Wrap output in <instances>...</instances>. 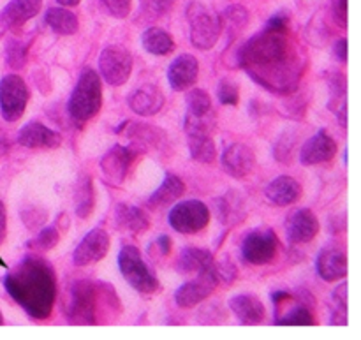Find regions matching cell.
<instances>
[{
	"label": "cell",
	"instance_id": "obj_14",
	"mask_svg": "<svg viewBox=\"0 0 361 340\" xmlns=\"http://www.w3.org/2000/svg\"><path fill=\"white\" fill-rule=\"evenodd\" d=\"M319 233V221L309 208H298L286 219V235L295 245L312 242Z\"/></svg>",
	"mask_w": 361,
	"mask_h": 340
},
{
	"label": "cell",
	"instance_id": "obj_12",
	"mask_svg": "<svg viewBox=\"0 0 361 340\" xmlns=\"http://www.w3.org/2000/svg\"><path fill=\"white\" fill-rule=\"evenodd\" d=\"M109 250V236L104 229L95 228L92 231H88L83 236L80 243L76 245L73 254V261L76 267L83 268L88 265L99 263L101 260H104L106 254Z\"/></svg>",
	"mask_w": 361,
	"mask_h": 340
},
{
	"label": "cell",
	"instance_id": "obj_13",
	"mask_svg": "<svg viewBox=\"0 0 361 340\" xmlns=\"http://www.w3.org/2000/svg\"><path fill=\"white\" fill-rule=\"evenodd\" d=\"M219 282L215 281L212 270L204 272V274L197 275L194 281L185 282L180 286L175 293V302L176 305L182 309H192V307L200 305L201 302L212 296V293L217 289Z\"/></svg>",
	"mask_w": 361,
	"mask_h": 340
},
{
	"label": "cell",
	"instance_id": "obj_51",
	"mask_svg": "<svg viewBox=\"0 0 361 340\" xmlns=\"http://www.w3.org/2000/svg\"><path fill=\"white\" fill-rule=\"evenodd\" d=\"M56 2L63 7H76V6H80L81 0H56Z\"/></svg>",
	"mask_w": 361,
	"mask_h": 340
},
{
	"label": "cell",
	"instance_id": "obj_49",
	"mask_svg": "<svg viewBox=\"0 0 361 340\" xmlns=\"http://www.w3.org/2000/svg\"><path fill=\"white\" fill-rule=\"evenodd\" d=\"M6 235H7V215H6V207H4V203L0 201V245H2L4 240H6Z\"/></svg>",
	"mask_w": 361,
	"mask_h": 340
},
{
	"label": "cell",
	"instance_id": "obj_34",
	"mask_svg": "<svg viewBox=\"0 0 361 340\" xmlns=\"http://www.w3.org/2000/svg\"><path fill=\"white\" fill-rule=\"evenodd\" d=\"M312 310L314 309H310V307L296 302V305L293 309H289L288 312L279 317L275 316V323L282 324V327H289V324H295V327H312L316 323Z\"/></svg>",
	"mask_w": 361,
	"mask_h": 340
},
{
	"label": "cell",
	"instance_id": "obj_28",
	"mask_svg": "<svg viewBox=\"0 0 361 340\" xmlns=\"http://www.w3.org/2000/svg\"><path fill=\"white\" fill-rule=\"evenodd\" d=\"M183 193H185V183H183V180L176 175H168L162 180L159 189L148 198L147 207L150 210H161V208L175 203L178 198L183 196Z\"/></svg>",
	"mask_w": 361,
	"mask_h": 340
},
{
	"label": "cell",
	"instance_id": "obj_31",
	"mask_svg": "<svg viewBox=\"0 0 361 340\" xmlns=\"http://www.w3.org/2000/svg\"><path fill=\"white\" fill-rule=\"evenodd\" d=\"M44 20L48 23V27L59 35L76 34L78 27H80V21H78L76 14L63 6L49 7L44 14Z\"/></svg>",
	"mask_w": 361,
	"mask_h": 340
},
{
	"label": "cell",
	"instance_id": "obj_50",
	"mask_svg": "<svg viewBox=\"0 0 361 340\" xmlns=\"http://www.w3.org/2000/svg\"><path fill=\"white\" fill-rule=\"evenodd\" d=\"M55 226L59 228V231H67L69 229V217L66 214H60L59 219H56Z\"/></svg>",
	"mask_w": 361,
	"mask_h": 340
},
{
	"label": "cell",
	"instance_id": "obj_22",
	"mask_svg": "<svg viewBox=\"0 0 361 340\" xmlns=\"http://www.w3.org/2000/svg\"><path fill=\"white\" fill-rule=\"evenodd\" d=\"M217 219L228 228L240 226L247 219V205L238 190H228L214 201Z\"/></svg>",
	"mask_w": 361,
	"mask_h": 340
},
{
	"label": "cell",
	"instance_id": "obj_15",
	"mask_svg": "<svg viewBox=\"0 0 361 340\" xmlns=\"http://www.w3.org/2000/svg\"><path fill=\"white\" fill-rule=\"evenodd\" d=\"M338 145L326 130H319L310 136L300 148V162L303 166H316L331 161L337 155Z\"/></svg>",
	"mask_w": 361,
	"mask_h": 340
},
{
	"label": "cell",
	"instance_id": "obj_11",
	"mask_svg": "<svg viewBox=\"0 0 361 340\" xmlns=\"http://www.w3.org/2000/svg\"><path fill=\"white\" fill-rule=\"evenodd\" d=\"M140 152L130 145H115L101 159V171L113 186H122Z\"/></svg>",
	"mask_w": 361,
	"mask_h": 340
},
{
	"label": "cell",
	"instance_id": "obj_21",
	"mask_svg": "<svg viewBox=\"0 0 361 340\" xmlns=\"http://www.w3.org/2000/svg\"><path fill=\"white\" fill-rule=\"evenodd\" d=\"M127 104L136 115L154 116L164 108V94L155 85H141L127 97Z\"/></svg>",
	"mask_w": 361,
	"mask_h": 340
},
{
	"label": "cell",
	"instance_id": "obj_16",
	"mask_svg": "<svg viewBox=\"0 0 361 340\" xmlns=\"http://www.w3.org/2000/svg\"><path fill=\"white\" fill-rule=\"evenodd\" d=\"M222 169L233 178H245L256 166V155L250 147L243 143H231L221 155Z\"/></svg>",
	"mask_w": 361,
	"mask_h": 340
},
{
	"label": "cell",
	"instance_id": "obj_45",
	"mask_svg": "<svg viewBox=\"0 0 361 340\" xmlns=\"http://www.w3.org/2000/svg\"><path fill=\"white\" fill-rule=\"evenodd\" d=\"M171 238H169L168 235H161L159 238L154 240V243L152 245H148V253L152 254V256H161V257H166L169 256V253H171Z\"/></svg>",
	"mask_w": 361,
	"mask_h": 340
},
{
	"label": "cell",
	"instance_id": "obj_6",
	"mask_svg": "<svg viewBox=\"0 0 361 340\" xmlns=\"http://www.w3.org/2000/svg\"><path fill=\"white\" fill-rule=\"evenodd\" d=\"M118 270L127 284L145 296L154 295L159 289V279L150 267L145 263L140 249L126 245L118 253Z\"/></svg>",
	"mask_w": 361,
	"mask_h": 340
},
{
	"label": "cell",
	"instance_id": "obj_17",
	"mask_svg": "<svg viewBox=\"0 0 361 340\" xmlns=\"http://www.w3.org/2000/svg\"><path fill=\"white\" fill-rule=\"evenodd\" d=\"M197 78H200V62L190 53H182L169 63L168 81L175 92L192 88L197 83Z\"/></svg>",
	"mask_w": 361,
	"mask_h": 340
},
{
	"label": "cell",
	"instance_id": "obj_52",
	"mask_svg": "<svg viewBox=\"0 0 361 340\" xmlns=\"http://www.w3.org/2000/svg\"><path fill=\"white\" fill-rule=\"evenodd\" d=\"M0 324H4V316H2V312H0Z\"/></svg>",
	"mask_w": 361,
	"mask_h": 340
},
{
	"label": "cell",
	"instance_id": "obj_41",
	"mask_svg": "<svg viewBox=\"0 0 361 340\" xmlns=\"http://www.w3.org/2000/svg\"><path fill=\"white\" fill-rule=\"evenodd\" d=\"M217 97L221 104L226 106H236L240 101V88L235 81H231L229 78H222L219 81L217 87Z\"/></svg>",
	"mask_w": 361,
	"mask_h": 340
},
{
	"label": "cell",
	"instance_id": "obj_35",
	"mask_svg": "<svg viewBox=\"0 0 361 340\" xmlns=\"http://www.w3.org/2000/svg\"><path fill=\"white\" fill-rule=\"evenodd\" d=\"M94 189H92V180L88 176L80 178L76 186V215L80 219H87L94 210Z\"/></svg>",
	"mask_w": 361,
	"mask_h": 340
},
{
	"label": "cell",
	"instance_id": "obj_5",
	"mask_svg": "<svg viewBox=\"0 0 361 340\" xmlns=\"http://www.w3.org/2000/svg\"><path fill=\"white\" fill-rule=\"evenodd\" d=\"M189 21V39L194 48L207 51L217 44L222 34V18L201 2H190L185 9Z\"/></svg>",
	"mask_w": 361,
	"mask_h": 340
},
{
	"label": "cell",
	"instance_id": "obj_27",
	"mask_svg": "<svg viewBox=\"0 0 361 340\" xmlns=\"http://www.w3.org/2000/svg\"><path fill=\"white\" fill-rule=\"evenodd\" d=\"M328 88H330L328 108L335 113L342 127H348V80L344 74L331 73L328 78Z\"/></svg>",
	"mask_w": 361,
	"mask_h": 340
},
{
	"label": "cell",
	"instance_id": "obj_29",
	"mask_svg": "<svg viewBox=\"0 0 361 340\" xmlns=\"http://www.w3.org/2000/svg\"><path fill=\"white\" fill-rule=\"evenodd\" d=\"M126 130V136L130 140V147L137 152H147L150 148L159 147L164 141V133L157 126H148V123H130Z\"/></svg>",
	"mask_w": 361,
	"mask_h": 340
},
{
	"label": "cell",
	"instance_id": "obj_1",
	"mask_svg": "<svg viewBox=\"0 0 361 340\" xmlns=\"http://www.w3.org/2000/svg\"><path fill=\"white\" fill-rule=\"evenodd\" d=\"M238 63L274 94H293L303 76V56L288 30L263 28L240 48Z\"/></svg>",
	"mask_w": 361,
	"mask_h": 340
},
{
	"label": "cell",
	"instance_id": "obj_47",
	"mask_svg": "<svg viewBox=\"0 0 361 340\" xmlns=\"http://www.w3.org/2000/svg\"><path fill=\"white\" fill-rule=\"evenodd\" d=\"M334 56L337 62L341 63H348L349 60V46H348V39H338V41L334 42Z\"/></svg>",
	"mask_w": 361,
	"mask_h": 340
},
{
	"label": "cell",
	"instance_id": "obj_4",
	"mask_svg": "<svg viewBox=\"0 0 361 340\" xmlns=\"http://www.w3.org/2000/svg\"><path fill=\"white\" fill-rule=\"evenodd\" d=\"M102 108V83L99 74L94 69L81 71L76 81L67 111L71 119L76 123H87L88 120L95 119Z\"/></svg>",
	"mask_w": 361,
	"mask_h": 340
},
{
	"label": "cell",
	"instance_id": "obj_19",
	"mask_svg": "<svg viewBox=\"0 0 361 340\" xmlns=\"http://www.w3.org/2000/svg\"><path fill=\"white\" fill-rule=\"evenodd\" d=\"M316 272L324 282H337L348 277V256L338 247H324L316 257Z\"/></svg>",
	"mask_w": 361,
	"mask_h": 340
},
{
	"label": "cell",
	"instance_id": "obj_42",
	"mask_svg": "<svg viewBox=\"0 0 361 340\" xmlns=\"http://www.w3.org/2000/svg\"><path fill=\"white\" fill-rule=\"evenodd\" d=\"M210 270L219 284H221V282L222 284H231V282L236 279V275H238V268H236V265L233 263L231 260H222L219 261V263H215L214 261Z\"/></svg>",
	"mask_w": 361,
	"mask_h": 340
},
{
	"label": "cell",
	"instance_id": "obj_24",
	"mask_svg": "<svg viewBox=\"0 0 361 340\" xmlns=\"http://www.w3.org/2000/svg\"><path fill=\"white\" fill-rule=\"evenodd\" d=\"M214 265V256L210 250L200 247H185L176 260V272L180 275H197L208 272Z\"/></svg>",
	"mask_w": 361,
	"mask_h": 340
},
{
	"label": "cell",
	"instance_id": "obj_30",
	"mask_svg": "<svg viewBox=\"0 0 361 340\" xmlns=\"http://www.w3.org/2000/svg\"><path fill=\"white\" fill-rule=\"evenodd\" d=\"M141 46L145 51L155 56H166L175 51V41H173L171 34L159 27H150L143 32Z\"/></svg>",
	"mask_w": 361,
	"mask_h": 340
},
{
	"label": "cell",
	"instance_id": "obj_43",
	"mask_svg": "<svg viewBox=\"0 0 361 340\" xmlns=\"http://www.w3.org/2000/svg\"><path fill=\"white\" fill-rule=\"evenodd\" d=\"M99 2H101L102 9L116 20L127 18L133 9V0H99Z\"/></svg>",
	"mask_w": 361,
	"mask_h": 340
},
{
	"label": "cell",
	"instance_id": "obj_32",
	"mask_svg": "<svg viewBox=\"0 0 361 340\" xmlns=\"http://www.w3.org/2000/svg\"><path fill=\"white\" fill-rule=\"evenodd\" d=\"M187 148H189L190 159L201 164H212L217 159V147L212 134H189Z\"/></svg>",
	"mask_w": 361,
	"mask_h": 340
},
{
	"label": "cell",
	"instance_id": "obj_33",
	"mask_svg": "<svg viewBox=\"0 0 361 340\" xmlns=\"http://www.w3.org/2000/svg\"><path fill=\"white\" fill-rule=\"evenodd\" d=\"M185 119H208V116H214L212 99L203 88H189L185 95Z\"/></svg>",
	"mask_w": 361,
	"mask_h": 340
},
{
	"label": "cell",
	"instance_id": "obj_26",
	"mask_svg": "<svg viewBox=\"0 0 361 340\" xmlns=\"http://www.w3.org/2000/svg\"><path fill=\"white\" fill-rule=\"evenodd\" d=\"M115 224L120 231L130 233V235H141V233L150 228V219L141 208L120 203L115 208Z\"/></svg>",
	"mask_w": 361,
	"mask_h": 340
},
{
	"label": "cell",
	"instance_id": "obj_46",
	"mask_svg": "<svg viewBox=\"0 0 361 340\" xmlns=\"http://www.w3.org/2000/svg\"><path fill=\"white\" fill-rule=\"evenodd\" d=\"M289 25V14L286 11H281V13H275L274 16L268 20L267 27L264 28H271V30H288Z\"/></svg>",
	"mask_w": 361,
	"mask_h": 340
},
{
	"label": "cell",
	"instance_id": "obj_48",
	"mask_svg": "<svg viewBox=\"0 0 361 340\" xmlns=\"http://www.w3.org/2000/svg\"><path fill=\"white\" fill-rule=\"evenodd\" d=\"M334 16L341 27L348 25V0H334Z\"/></svg>",
	"mask_w": 361,
	"mask_h": 340
},
{
	"label": "cell",
	"instance_id": "obj_37",
	"mask_svg": "<svg viewBox=\"0 0 361 340\" xmlns=\"http://www.w3.org/2000/svg\"><path fill=\"white\" fill-rule=\"evenodd\" d=\"M331 302H334L335 309L331 310L330 323L338 324V327H344L349 323L348 316V282H342L337 289L331 295Z\"/></svg>",
	"mask_w": 361,
	"mask_h": 340
},
{
	"label": "cell",
	"instance_id": "obj_44",
	"mask_svg": "<svg viewBox=\"0 0 361 340\" xmlns=\"http://www.w3.org/2000/svg\"><path fill=\"white\" fill-rule=\"evenodd\" d=\"M21 219H23V222L27 224L28 229H37L44 224L46 219H48V214H46V210H42V208L30 205V207L21 210Z\"/></svg>",
	"mask_w": 361,
	"mask_h": 340
},
{
	"label": "cell",
	"instance_id": "obj_40",
	"mask_svg": "<svg viewBox=\"0 0 361 340\" xmlns=\"http://www.w3.org/2000/svg\"><path fill=\"white\" fill-rule=\"evenodd\" d=\"M221 18L222 21H226L231 28L242 30V28H245V25L249 23V11L243 6H240V4H233V6L226 7Z\"/></svg>",
	"mask_w": 361,
	"mask_h": 340
},
{
	"label": "cell",
	"instance_id": "obj_25",
	"mask_svg": "<svg viewBox=\"0 0 361 340\" xmlns=\"http://www.w3.org/2000/svg\"><path fill=\"white\" fill-rule=\"evenodd\" d=\"M229 309L242 324H259L264 321V305L256 295H236L229 300Z\"/></svg>",
	"mask_w": 361,
	"mask_h": 340
},
{
	"label": "cell",
	"instance_id": "obj_18",
	"mask_svg": "<svg viewBox=\"0 0 361 340\" xmlns=\"http://www.w3.org/2000/svg\"><path fill=\"white\" fill-rule=\"evenodd\" d=\"M18 143L32 150H51L62 145V136L41 122H28L18 133Z\"/></svg>",
	"mask_w": 361,
	"mask_h": 340
},
{
	"label": "cell",
	"instance_id": "obj_10",
	"mask_svg": "<svg viewBox=\"0 0 361 340\" xmlns=\"http://www.w3.org/2000/svg\"><path fill=\"white\" fill-rule=\"evenodd\" d=\"M279 240L271 229L261 228L254 229L243 238L242 242V256L247 263L263 267L271 263L277 257Z\"/></svg>",
	"mask_w": 361,
	"mask_h": 340
},
{
	"label": "cell",
	"instance_id": "obj_9",
	"mask_svg": "<svg viewBox=\"0 0 361 340\" xmlns=\"http://www.w3.org/2000/svg\"><path fill=\"white\" fill-rule=\"evenodd\" d=\"M99 71L106 83L111 87H122L133 73V55L123 46H106L99 55Z\"/></svg>",
	"mask_w": 361,
	"mask_h": 340
},
{
	"label": "cell",
	"instance_id": "obj_23",
	"mask_svg": "<svg viewBox=\"0 0 361 340\" xmlns=\"http://www.w3.org/2000/svg\"><path fill=\"white\" fill-rule=\"evenodd\" d=\"M264 196L275 207H291L302 196V186L293 176H277L264 189Z\"/></svg>",
	"mask_w": 361,
	"mask_h": 340
},
{
	"label": "cell",
	"instance_id": "obj_3",
	"mask_svg": "<svg viewBox=\"0 0 361 340\" xmlns=\"http://www.w3.org/2000/svg\"><path fill=\"white\" fill-rule=\"evenodd\" d=\"M120 314L115 288L104 281H76L63 302V316L71 324H111Z\"/></svg>",
	"mask_w": 361,
	"mask_h": 340
},
{
	"label": "cell",
	"instance_id": "obj_2",
	"mask_svg": "<svg viewBox=\"0 0 361 340\" xmlns=\"http://www.w3.org/2000/svg\"><path fill=\"white\" fill-rule=\"evenodd\" d=\"M4 288L30 320L44 321L51 316L56 298V274L42 257H23L4 275Z\"/></svg>",
	"mask_w": 361,
	"mask_h": 340
},
{
	"label": "cell",
	"instance_id": "obj_38",
	"mask_svg": "<svg viewBox=\"0 0 361 340\" xmlns=\"http://www.w3.org/2000/svg\"><path fill=\"white\" fill-rule=\"evenodd\" d=\"M59 242H60V231L59 228L53 224V226H48V228L41 229L39 235L27 243V247L34 254L48 253V250L55 249V247L59 245Z\"/></svg>",
	"mask_w": 361,
	"mask_h": 340
},
{
	"label": "cell",
	"instance_id": "obj_36",
	"mask_svg": "<svg viewBox=\"0 0 361 340\" xmlns=\"http://www.w3.org/2000/svg\"><path fill=\"white\" fill-rule=\"evenodd\" d=\"M4 55H6V63L13 71H20L27 66L28 59V42L20 41V39H7L6 49H4Z\"/></svg>",
	"mask_w": 361,
	"mask_h": 340
},
{
	"label": "cell",
	"instance_id": "obj_8",
	"mask_svg": "<svg viewBox=\"0 0 361 340\" xmlns=\"http://www.w3.org/2000/svg\"><path fill=\"white\" fill-rule=\"evenodd\" d=\"M30 92L18 74H6L0 80V111L6 122H18L27 109Z\"/></svg>",
	"mask_w": 361,
	"mask_h": 340
},
{
	"label": "cell",
	"instance_id": "obj_7",
	"mask_svg": "<svg viewBox=\"0 0 361 340\" xmlns=\"http://www.w3.org/2000/svg\"><path fill=\"white\" fill-rule=\"evenodd\" d=\"M169 226L182 235H196L210 224V210L200 200L180 201L168 215Z\"/></svg>",
	"mask_w": 361,
	"mask_h": 340
},
{
	"label": "cell",
	"instance_id": "obj_20",
	"mask_svg": "<svg viewBox=\"0 0 361 340\" xmlns=\"http://www.w3.org/2000/svg\"><path fill=\"white\" fill-rule=\"evenodd\" d=\"M42 7V0H11L0 11V28L13 30L23 27L27 21L35 18Z\"/></svg>",
	"mask_w": 361,
	"mask_h": 340
},
{
	"label": "cell",
	"instance_id": "obj_39",
	"mask_svg": "<svg viewBox=\"0 0 361 340\" xmlns=\"http://www.w3.org/2000/svg\"><path fill=\"white\" fill-rule=\"evenodd\" d=\"M173 0H140V16L145 21H157L168 16Z\"/></svg>",
	"mask_w": 361,
	"mask_h": 340
}]
</instances>
